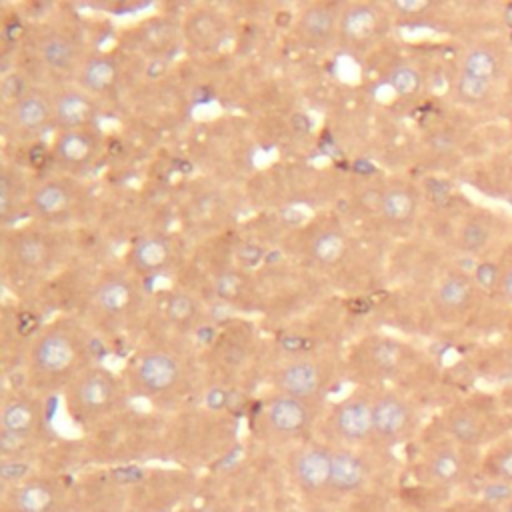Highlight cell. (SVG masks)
<instances>
[{"instance_id":"cell-1","label":"cell","mask_w":512,"mask_h":512,"mask_svg":"<svg viewBox=\"0 0 512 512\" xmlns=\"http://www.w3.org/2000/svg\"><path fill=\"white\" fill-rule=\"evenodd\" d=\"M122 400L118 380L104 368L80 370L66 388V406L76 422L92 424L110 416Z\"/></svg>"},{"instance_id":"cell-2","label":"cell","mask_w":512,"mask_h":512,"mask_svg":"<svg viewBox=\"0 0 512 512\" xmlns=\"http://www.w3.org/2000/svg\"><path fill=\"white\" fill-rule=\"evenodd\" d=\"M476 466L480 462H476L474 450L462 448L446 438L424 450L416 466V478L424 486L456 488L472 476Z\"/></svg>"},{"instance_id":"cell-3","label":"cell","mask_w":512,"mask_h":512,"mask_svg":"<svg viewBox=\"0 0 512 512\" xmlns=\"http://www.w3.org/2000/svg\"><path fill=\"white\" fill-rule=\"evenodd\" d=\"M80 362L78 342L64 330H48L36 338L30 350V368L44 382L68 384L74 380Z\"/></svg>"},{"instance_id":"cell-4","label":"cell","mask_w":512,"mask_h":512,"mask_svg":"<svg viewBox=\"0 0 512 512\" xmlns=\"http://www.w3.org/2000/svg\"><path fill=\"white\" fill-rule=\"evenodd\" d=\"M0 446L4 460L22 458L42 428V406L28 396H12L0 410Z\"/></svg>"},{"instance_id":"cell-5","label":"cell","mask_w":512,"mask_h":512,"mask_svg":"<svg viewBox=\"0 0 512 512\" xmlns=\"http://www.w3.org/2000/svg\"><path fill=\"white\" fill-rule=\"evenodd\" d=\"M372 414L376 444L396 446L416 432L418 414L414 404L394 390H384L372 396Z\"/></svg>"},{"instance_id":"cell-6","label":"cell","mask_w":512,"mask_h":512,"mask_svg":"<svg viewBox=\"0 0 512 512\" xmlns=\"http://www.w3.org/2000/svg\"><path fill=\"white\" fill-rule=\"evenodd\" d=\"M290 476L306 498H328L332 478V446L308 442L290 456Z\"/></svg>"},{"instance_id":"cell-7","label":"cell","mask_w":512,"mask_h":512,"mask_svg":"<svg viewBox=\"0 0 512 512\" xmlns=\"http://www.w3.org/2000/svg\"><path fill=\"white\" fill-rule=\"evenodd\" d=\"M328 430L336 440V446L360 448L374 442L372 396L354 394L336 404L328 418Z\"/></svg>"},{"instance_id":"cell-8","label":"cell","mask_w":512,"mask_h":512,"mask_svg":"<svg viewBox=\"0 0 512 512\" xmlns=\"http://www.w3.org/2000/svg\"><path fill=\"white\" fill-rule=\"evenodd\" d=\"M496 424L498 420L494 414L474 404H458L450 408L442 422L448 440L474 452L500 440V430Z\"/></svg>"},{"instance_id":"cell-9","label":"cell","mask_w":512,"mask_h":512,"mask_svg":"<svg viewBox=\"0 0 512 512\" xmlns=\"http://www.w3.org/2000/svg\"><path fill=\"white\" fill-rule=\"evenodd\" d=\"M184 378L180 360L166 350H148L138 356L132 370V384L138 394L160 398L172 394Z\"/></svg>"},{"instance_id":"cell-10","label":"cell","mask_w":512,"mask_h":512,"mask_svg":"<svg viewBox=\"0 0 512 512\" xmlns=\"http://www.w3.org/2000/svg\"><path fill=\"white\" fill-rule=\"evenodd\" d=\"M264 428L278 440H294L304 436L314 420H316V406L312 400H302L296 396L276 392L264 404Z\"/></svg>"},{"instance_id":"cell-11","label":"cell","mask_w":512,"mask_h":512,"mask_svg":"<svg viewBox=\"0 0 512 512\" xmlns=\"http://www.w3.org/2000/svg\"><path fill=\"white\" fill-rule=\"evenodd\" d=\"M64 484L46 476H28L4 492V512H60Z\"/></svg>"},{"instance_id":"cell-12","label":"cell","mask_w":512,"mask_h":512,"mask_svg":"<svg viewBox=\"0 0 512 512\" xmlns=\"http://www.w3.org/2000/svg\"><path fill=\"white\" fill-rule=\"evenodd\" d=\"M330 382V370L312 358H294L282 364L274 374L276 392L302 400L320 398Z\"/></svg>"},{"instance_id":"cell-13","label":"cell","mask_w":512,"mask_h":512,"mask_svg":"<svg viewBox=\"0 0 512 512\" xmlns=\"http://www.w3.org/2000/svg\"><path fill=\"white\" fill-rule=\"evenodd\" d=\"M370 474V462L358 448L332 446V478L328 498H346L366 490Z\"/></svg>"},{"instance_id":"cell-14","label":"cell","mask_w":512,"mask_h":512,"mask_svg":"<svg viewBox=\"0 0 512 512\" xmlns=\"http://www.w3.org/2000/svg\"><path fill=\"white\" fill-rule=\"evenodd\" d=\"M182 36L198 52H214L226 38V20L212 8H196L182 24Z\"/></svg>"},{"instance_id":"cell-15","label":"cell","mask_w":512,"mask_h":512,"mask_svg":"<svg viewBox=\"0 0 512 512\" xmlns=\"http://www.w3.org/2000/svg\"><path fill=\"white\" fill-rule=\"evenodd\" d=\"M54 122L64 130H84L96 118V102L80 88L60 90L52 98Z\"/></svg>"},{"instance_id":"cell-16","label":"cell","mask_w":512,"mask_h":512,"mask_svg":"<svg viewBox=\"0 0 512 512\" xmlns=\"http://www.w3.org/2000/svg\"><path fill=\"white\" fill-rule=\"evenodd\" d=\"M380 30V14L376 6L358 2L340 12L338 36L348 46H364L376 38Z\"/></svg>"},{"instance_id":"cell-17","label":"cell","mask_w":512,"mask_h":512,"mask_svg":"<svg viewBox=\"0 0 512 512\" xmlns=\"http://www.w3.org/2000/svg\"><path fill=\"white\" fill-rule=\"evenodd\" d=\"M10 116L18 130L26 134L42 132L50 122H54L52 98L38 90H28L18 102L10 106Z\"/></svg>"},{"instance_id":"cell-18","label":"cell","mask_w":512,"mask_h":512,"mask_svg":"<svg viewBox=\"0 0 512 512\" xmlns=\"http://www.w3.org/2000/svg\"><path fill=\"white\" fill-rule=\"evenodd\" d=\"M98 152V138L88 130H62L54 142V158L60 166L78 170L88 166Z\"/></svg>"},{"instance_id":"cell-19","label":"cell","mask_w":512,"mask_h":512,"mask_svg":"<svg viewBox=\"0 0 512 512\" xmlns=\"http://www.w3.org/2000/svg\"><path fill=\"white\" fill-rule=\"evenodd\" d=\"M94 304L110 318L128 314L136 304V288L122 276H106L94 288Z\"/></svg>"},{"instance_id":"cell-20","label":"cell","mask_w":512,"mask_h":512,"mask_svg":"<svg viewBox=\"0 0 512 512\" xmlns=\"http://www.w3.org/2000/svg\"><path fill=\"white\" fill-rule=\"evenodd\" d=\"M74 204V190L64 180H46L30 194V206L36 216L54 220L70 212Z\"/></svg>"},{"instance_id":"cell-21","label":"cell","mask_w":512,"mask_h":512,"mask_svg":"<svg viewBox=\"0 0 512 512\" xmlns=\"http://www.w3.org/2000/svg\"><path fill=\"white\" fill-rule=\"evenodd\" d=\"M10 252L14 262L28 270V272H38L48 268V264L54 258L52 242L48 236L40 232H20L12 238L10 242Z\"/></svg>"},{"instance_id":"cell-22","label":"cell","mask_w":512,"mask_h":512,"mask_svg":"<svg viewBox=\"0 0 512 512\" xmlns=\"http://www.w3.org/2000/svg\"><path fill=\"white\" fill-rule=\"evenodd\" d=\"M118 62L108 54H94L80 62L76 70L78 88L92 94L108 92L118 80Z\"/></svg>"},{"instance_id":"cell-23","label":"cell","mask_w":512,"mask_h":512,"mask_svg":"<svg viewBox=\"0 0 512 512\" xmlns=\"http://www.w3.org/2000/svg\"><path fill=\"white\" fill-rule=\"evenodd\" d=\"M382 218L394 226H406L418 212V194L408 184H392L378 196Z\"/></svg>"},{"instance_id":"cell-24","label":"cell","mask_w":512,"mask_h":512,"mask_svg":"<svg viewBox=\"0 0 512 512\" xmlns=\"http://www.w3.org/2000/svg\"><path fill=\"white\" fill-rule=\"evenodd\" d=\"M340 12L330 4H310L298 18V32L314 44H324L338 34Z\"/></svg>"},{"instance_id":"cell-25","label":"cell","mask_w":512,"mask_h":512,"mask_svg":"<svg viewBox=\"0 0 512 512\" xmlns=\"http://www.w3.org/2000/svg\"><path fill=\"white\" fill-rule=\"evenodd\" d=\"M474 292H476L474 280H470L464 274H448L438 284L434 292V300L442 312L450 316H458L470 308L474 300Z\"/></svg>"},{"instance_id":"cell-26","label":"cell","mask_w":512,"mask_h":512,"mask_svg":"<svg viewBox=\"0 0 512 512\" xmlns=\"http://www.w3.org/2000/svg\"><path fill=\"white\" fill-rule=\"evenodd\" d=\"M38 54L42 64L52 72L78 70V46L66 34H46L38 44Z\"/></svg>"},{"instance_id":"cell-27","label":"cell","mask_w":512,"mask_h":512,"mask_svg":"<svg viewBox=\"0 0 512 512\" xmlns=\"http://www.w3.org/2000/svg\"><path fill=\"white\" fill-rule=\"evenodd\" d=\"M130 260L140 272H158L170 264L172 246L162 236H144L132 246Z\"/></svg>"},{"instance_id":"cell-28","label":"cell","mask_w":512,"mask_h":512,"mask_svg":"<svg viewBox=\"0 0 512 512\" xmlns=\"http://www.w3.org/2000/svg\"><path fill=\"white\" fill-rule=\"evenodd\" d=\"M480 472L494 484L512 488V440L494 442L480 460Z\"/></svg>"},{"instance_id":"cell-29","label":"cell","mask_w":512,"mask_h":512,"mask_svg":"<svg viewBox=\"0 0 512 512\" xmlns=\"http://www.w3.org/2000/svg\"><path fill=\"white\" fill-rule=\"evenodd\" d=\"M500 72V58L498 54L488 46H474L466 50L460 62V74L494 82Z\"/></svg>"},{"instance_id":"cell-30","label":"cell","mask_w":512,"mask_h":512,"mask_svg":"<svg viewBox=\"0 0 512 512\" xmlns=\"http://www.w3.org/2000/svg\"><path fill=\"white\" fill-rule=\"evenodd\" d=\"M348 250V240L340 230H322L310 242V254L316 262L324 266H332L344 258Z\"/></svg>"},{"instance_id":"cell-31","label":"cell","mask_w":512,"mask_h":512,"mask_svg":"<svg viewBox=\"0 0 512 512\" xmlns=\"http://www.w3.org/2000/svg\"><path fill=\"white\" fill-rule=\"evenodd\" d=\"M198 312L200 306L196 298L186 292H172L166 300V318L178 328L192 326L198 318Z\"/></svg>"},{"instance_id":"cell-32","label":"cell","mask_w":512,"mask_h":512,"mask_svg":"<svg viewBox=\"0 0 512 512\" xmlns=\"http://www.w3.org/2000/svg\"><path fill=\"white\" fill-rule=\"evenodd\" d=\"M490 236H492V228L490 224L484 220V218H468L462 226H460V232H458V246L464 250V252H470V254H476L480 250H484L490 242Z\"/></svg>"},{"instance_id":"cell-33","label":"cell","mask_w":512,"mask_h":512,"mask_svg":"<svg viewBox=\"0 0 512 512\" xmlns=\"http://www.w3.org/2000/svg\"><path fill=\"white\" fill-rule=\"evenodd\" d=\"M422 82L424 80H422L420 70L416 66H412V64H398L388 74V84L402 98L416 96L420 92V88H422Z\"/></svg>"},{"instance_id":"cell-34","label":"cell","mask_w":512,"mask_h":512,"mask_svg":"<svg viewBox=\"0 0 512 512\" xmlns=\"http://www.w3.org/2000/svg\"><path fill=\"white\" fill-rule=\"evenodd\" d=\"M176 38V26L168 20H154L148 26H144L140 40L142 46H146L150 52H162L166 50Z\"/></svg>"},{"instance_id":"cell-35","label":"cell","mask_w":512,"mask_h":512,"mask_svg":"<svg viewBox=\"0 0 512 512\" xmlns=\"http://www.w3.org/2000/svg\"><path fill=\"white\" fill-rule=\"evenodd\" d=\"M492 84L494 82L478 80V78H470V76L458 74L456 84H454L456 98L460 102H466V104H478V102H482V100H486L490 96Z\"/></svg>"},{"instance_id":"cell-36","label":"cell","mask_w":512,"mask_h":512,"mask_svg":"<svg viewBox=\"0 0 512 512\" xmlns=\"http://www.w3.org/2000/svg\"><path fill=\"white\" fill-rule=\"evenodd\" d=\"M244 292V278L238 270H224L216 278V294L224 300H236Z\"/></svg>"},{"instance_id":"cell-37","label":"cell","mask_w":512,"mask_h":512,"mask_svg":"<svg viewBox=\"0 0 512 512\" xmlns=\"http://www.w3.org/2000/svg\"><path fill=\"white\" fill-rule=\"evenodd\" d=\"M28 92V86H26V80L22 74L18 72H12V74H6L0 82V94L2 98L12 106L14 102H18L24 94Z\"/></svg>"},{"instance_id":"cell-38","label":"cell","mask_w":512,"mask_h":512,"mask_svg":"<svg viewBox=\"0 0 512 512\" xmlns=\"http://www.w3.org/2000/svg\"><path fill=\"white\" fill-rule=\"evenodd\" d=\"M474 284L482 290H498L500 284V268L494 262H482L474 270Z\"/></svg>"},{"instance_id":"cell-39","label":"cell","mask_w":512,"mask_h":512,"mask_svg":"<svg viewBox=\"0 0 512 512\" xmlns=\"http://www.w3.org/2000/svg\"><path fill=\"white\" fill-rule=\"evenodd\" d=\"M16 176L10 174L8 170L2 172V178H0V212L2 216H8L12 212V206L18 198L16 194Z\"/></svg>"},{"instance_id":"cell-40","label":"cell","mask_w":512,"mask_h":512,"mask_svg":"<svg viewBox=\"0 0 512 512\" xmlns=\"http://www.w3.org/2000/svg\"><path fill=\"white\" fill-rule=\"evenodd\" d=\"M374 358H376V366L380 372H390L396 368L398 362V350L392 344H380L374 350Z\"/></svg>"},{"instance_id":"cell-41","label":"cell","mask_w":512,"mask_h":512,"mask_svg":"<svg viewBox=\"0 0 512 512\" xmlns=\"http://www.w3.org/2000/svg\"><path fill=\"white\" fill-rule=\"evenodd\" d=\"M498 292L502 294L504 300H508L512 304V260L500 270V284H498Z\"/></svg>"},{"instance_id":"cell-42","label":"cell","mask_w":512,"mask_h":512,"mask_svg":"<svg viewBox=\"0 0 512 512\" xmlns=\"http://www.w3.org/2000/svg\"><path fill=\"white\" fill-rule=\"evenodd\" d=\"M192 512H232L226 504H222V502H208V504H202V506H198L196 510H192Z\"/></svg>"},{"instance_id":"cell-43","label":"cell","mask_w":512,"mask_h":512,"mask_svg":"<svg viewBox=\"0 0 512 512\" xmlns=\"http://www.w3.org/2000/svg\"><path fill=\"white\" fill-rule=\"evenodd\" d=\"M424 512H458L456 508H450V506H436V508H428Z\"/></svg>"},{"instance_id":"cell-44","label":"cell","mask_w":512,"mask_h":512,"mask_svg":"<svg viewBox=\"0 0 512 512\" xmlns=\"http://www.w3.org/2000/svg\"><path fill=\"white\" fill-rule=\"evenodd\" d=\"M506 408H508L510 414H512V390L506 394Z\"/></svg>"},{"instance_id":"cell-45","label":"cell","mask_w":512,"mask_h":512,"mask_svg":"<svg viewBox=\"0 0 512 512\" xmlns=\"http://www.w3.org/2000/svg\"><path fill=\"white\" fill-rule=\"evenodd\" d=\"M502 512H512V498L504 504V508H502Z\"/></svg>"},{"instance_id":"cell-46","label":"cell","mask_w":512,"mask_h":512,"mask_svg":"<svg viewBox=\"0 0 512 512\" xmlns=\"http://www.w3.org/2000/svg\"><path fill=\"white\" fill-rule=\"evenodd\" d=\"M510 326H512V320H510Z\"/></svg>"}]
</instances>
